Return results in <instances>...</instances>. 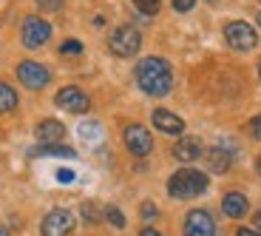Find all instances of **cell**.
<instances>
[{"label":"cell","instance_id":"6da1fadb","mask_svg":"<svg viewBox=\"0 0 261 236\" xmlns=\"http://www.w3.org/2000/svg\"><path fill=\"white\" fill-rule=\"evenodd\" d=\"M137 83L150 97H165L173 85V74L162 57H145L137 63Z\"/></svg>","mask_w":261,"mask_h":236},{"label":"cell","instance_id":"7a4b0ae2","mask_svg":"<svg viewBox=\"0 0 261 236\" xmlns=\"http://www.w3.org/2000/svg\"><path fill=\"white\" fill-rule=\"evenodd\" d=\"M207 191V174L196 168H182L168 179V194L173 199H190Z\"/></svg>","mask_w":261,"mask_h":236},{"label":"cell","instance_id":"3957f363","mask_svg":"<svg viewBox=\"0 0 261 236\" xmlns=\"http://www.w3.org/2000/svg\"><path fill=\"white\" fill-rule=\"evenodd\" d=\"M142 46V34L137 32L134 26H119L114 29L111 40H108V49H111L117 57H134Z\"/></svg>","mask_w":261,"mask_h":236},{"label":"cell","instance_id":"277c9868","mask_svg":"<svg viewBox=\"0 0 261 236\" xmlns=\"http://www.w3.org/2000/svg\"><path fill=\"white\" fill-rule=\"evenodd\" d=\"M224 37H227V43L236 52H250V49H255V43H258L255 29L250 26V23H244V20L227 23V26H224Z\"/></svg>","mask_w":261,"mask_h":236},{"label":"cell","instance_id":"5b68a950","mask_svg":"<svg viewBox=\"0 0 261 236\" xmlns=\"http://www.w3.org/2000/svg\"><path fill=\"white\" fill-rule=\"evenodd\" d=\"M71 230H74V217H71V210H65V208L48 210L43 225H40L43 236H68Z\"/></svg>","mask_w":261,"mask_h":236},{"label":"cell","instance_id":"8992f818","mask_svg":"<svg viewBox=\"0 0 261 236\" xmlns=\"http://www.w3.org/2000/svg\"><path fill=\"white\" fill-rule=\"evenodd\" d=\"M48 37H51V26H48L43 17H37V14H32V17H26V23H23V46L26 49H40L46 46Z\"/></svg>","mask_w":261,"mask_h":236},{"label":"cell","instance_id":"52a82bcc","mask_svg":"<svg viewBox=\"0 0 261 236\" xmlns=\"http://www.w3.org/2000/svg\"><path fill=\"white\" fill-rule=\"evenodd\" d=\"M125 145H128V151L134 154V157H148L150 151H153V139H150L148 128H142V125H128L125 128Z\"/></svg>","mask_w":261,"mask_h":236},{"label":"cell","instance_id":"ba28073f","mask_svg":"<svg viewBox=\"0 0 261 236\" xmlns=\"http://www.w3.org/2000/svg\"><path fill=\"white\" fill-rule=\"evenodd\" d=\"M17 77L26 88H34V91H37V88H43V85L51 80V74H48L46 66H40V63H34V60H26V63L17 66Z\"/></svg>","mask_w":261,"mask_h":236},{"label":"cell","instance_id":"9c48e42d","mask_svg":"<svg viewBox=\"0 0 261 236\" xmlns=\"http://www.w3.org/2000/svg\"><path fill=\"white\" fill-rule=\"evenodd\" d=\"M57 105L65 108V111H71V114H85L88 108H91V100H88L85 91L68 85V88H60L57 91Z\"/></svg>","mask_w":261,"mask_h":236},{"label":"cell","instance_id":"30bf717a","mask_svg":"<svg viewBox=\"0 0 261 236\" xmlns=\"http://www.w3.org/2000/svg\"><path fill=\"white\" fill-rule=\"evenodd\" d=\"M185 236H216V222L207 210H190L185 217Z\"/></svg>","mask_w":261,"mask_h":236},{"label":"cell","instance_id":"8fae6325","mask_svg":"<svg viewBox=\"0 0 261 236\" xmlns=\"http://www.w3.org/2000/svg\"><path fill=\"white\" fill-rule=\"evenodd\" d=\"M153 125H156L162 134H182L185 131V123H182V117H176V114H170V111H165V108H156L153 111Z\"/></svg>","mask_w":261,"mask_h":236},{"label":"cell","instance_id":"7c38bea8","mask_svg":"<svg viewBox=\"0 0 261 236\" xmlns=\"http://www.w3.org/2000/svg\"><path fill=\"white\" fill-rule=\"evenodd\" d=\"M173 157H176L179 162H196V159L202 157V143H199L196 137L179 139V143L173 145Z\"/></svg>","mask_w":261,"mask_h":236},{"label":"cell","instance_id":"4fadbf2b","mask_svg":"<svg viewBox=\"0 0 261 236\" xmlns=\"http://www.w3.org/2000/svg\"><path fill=\"white\" fill-rule=\"evenodd\" d=\"M63 137H65V128H63V123H57V120H43V123L37 125V139L40 143H60Z\"/></svg>","mask_w":261,"mask_h":236},{"label":"cell","instance_id":"5bb4252c","mask_svg":"<svg viewBox=\"0 0 261 236\" xmlns=\"http://www.w3.org/2000/svg\"><path fill=\"white\" fill-rule=\"evenodd\" d=\"M222 210L227 214L230 219H239V217H244L247 214V199H244V194H227V197L222 199Z\"/></svg>","mask_w":261,"mask_h":236},{"label":"cell","instance_id":"9a60e30c","mask_svg":"<svg viewBox=\"0 0 261 236\" xmlns=\"http://www.w3.org/2000/svg\"><path fill=\"white\" fill-rule=\"evenodd\" d=\"M34 157H68V159H74L77 157V151H71L68 145H57V143H43L40 148H34Z\"/></svg>","mask_w":261,"mask_h":236},{"label":"cell","instance_id":"2e32d148","mask_svg":"<svg viewBox=\"0 0 261 236\" xmlns=\"http://www.w3.org/2000/svg\"><path fill=\"white\" fill-rule=\"evenodd\" d=\"M207 165L213 174H224V171L230 168V154L224 151V148H210L207 151Z\"/></svg>","mask_w":261,"mask_h":236},{"label":"cell","instance_id":"e0dca14e","mask_svg":"<svg viewBox=\"0 0 261 236\" xmlns=\"http://www.w3.org/2000/svg\"><path fill=\"white\" fill-rule=\"evenodd\" d=\"M14 105H17V91H14L12 85L0 83V114L14 111Z\"/></svg>","mask_w":261,"mask_h":236},{"label":"cell","instance_id":"ac0fdd59","mask_svg":"<svg viewBox=\"0 0 261 236\" xmlns=\"http://www.w3.org/2000/svg\"><path fill=\"white\" fill-rule=\"evenodd\" d=\"M134 6H137L142 14H148V17H153V14L159 12V6H162V0H134Z\"/></svg>","mask_w":261,"mask_h":236},{"label":"cell","instance_id":"d6986e66","mask_svg":"<svg viewBox=\"0 0 261 236\" xmlns=\"http://www.w3.org/2000/svg\"><path fill=\"white\" fill-rule=\"evenodd\" d=\"M105 219H108L114 228H125V217H122V210L119 208H108L105 210Z\"/></svg>","mask_w":261,"mask_h":236},{"label":"cell","instance_id":"ffe728a7","mask_svg":"<svg viewBox=\"0 0 261 236\" xmlns=\"http://www.w3.org/2000/svg\"><path fill=\"white\" fill-rule=\"evenodd\" d=\"M139 214H142V219H145V222H153L159 210H156V205H153V202H145L142 208H139Z\"/></svg>","mask_w":261,"mask_h":236},{"label":"cell","instance_id":"44dd1931","mask_svg":"<svg viewBox=\"0 0 261 236\" xmlns=\"http://www.w3.org/2000/svg\"><path fill=\"white\" fill-rule=\"evenodd\" d=\"M40 9H46V12H60L63 9V0H37Z\"/></svg>","mask_w":261,"mask_h":236},{"label":"cell","instance_id":"7402d4cb","mask_svg":"<svg viewBox=\"0 0 261 236\" xmlns=\"http://www.w3.org/2000/svg\"><path fill=\"white\" fill-rule=\"evenodd\" d=\"M83 217H85V222H97V219H99V210L94 208V205L85 202V205H83Z\"/></svg>","mask_w":261,"mask_h":236},{"label":"cell","instance_id":"603a6c76","mask_svg":"<svg viewBox=\"0 0 261 236\" xmlns=\"http://www.w3.org/2000/svg\"><path fill=\"white\" fill-rule=\"evenodd\" d=\"M60 52H63V54H80V52H83V46H80L77 40H68V43L60 46Z\"/></svg>","mask_w":261,"mask_h":236},{"label":"cell","instance_id":"cb8c5ba5","mask_svg":"<svg viewBox=\"0 0 261 236\" xmlns=\"http://www.w3.org/2000/svg\"><path fill=\"white\" fill-rule=\"evenodd\" d=\"M97 128H99L97 123H85V125H83V131H80V134H83L85 139H94V137H97Z\"/></svg>","mask_w":261,"mask_h":236},{"label":"cell","instance_id":"d4e9b609","mask_svg":"<svg viewBox=\"0 0 261 236\" xmlns=\"http://www.w3.org/2000/svg\"><path fill=\"white\" fill-rule=\"evenodd\" d=\"M196 6V0H173V9L176 12H190Z\"/></svg>","mask_w":261,"mask_h":236},{"label":"cell","instance_id":"484cf974","mask_svg":"<svg viewBox=\"0 0 261 236\" xmlns=\"http://www.w3.org/2000/svg\"><path fill=\"white\" fill-rule=\"evenodd\" d=\"M250 134H253L255 139H261V114L250 120Z\"/></svg>","mask_w":261,"mask_h":236},{"label":"cell","instance_id":"4316f807","mask_svg":"<svg viewBox=\"0 0 261 236\" xmlns=\"http://www.w3.org/2000/svg\"><path fill=\"white\" fill-rule=\"evenodd\" d=\"M57 179H60V182H71L74 174H71V171H65V168H60V171H57Z\"/></svg>","mask_w":261,"mask_h":236},{"label":"cell","instance_id":"83f0119b","mask_svg":"<svg viewBox=\"0 0 261 236\" xmlns=\"http://www.w3.org/2000/svg\"><path fill=\"white\" fill-rule=\"evenodd\" d=\"M236 236H261V233H255V230H250V228H239Z\"/></svg>","mask_w":261,"mask_h":236},{"label":"cell","instance_id":"f1b7e54d","mask_svg":"<svg viewBox=\"0 0 261 236\" xmlns=\"http://www.w3.org/2000/svg\"><path fill=\"white\" fill-rule=\"evenodd\" d=\"M139 236H162V233H159V230H153V228H142V233H139Z\"/></svg>","mask_w":261,"mask_h":236},{"label":"cell","instance_id":"f546056e","mask_svg":"<svg viewBox=\"0 0 261 236\" xmlns=\"http://www.w3.org/2000/svg\"><path fill=\"white\" fill-rule=\"evenodd\" d=\"M255 228H261V210L255 214Z\"/></svg>","mask_w":261,"mask_h":236},{"label":"cell","instance_id":"4dcf8cb0","mask_svg":"<svg viewBox=\"0 0 261 236\" xmlns=\"http://www.w3.org/2000/svg\"><path fill=\"white\" fill-rule=\"evenodd\" d=\"M0 236H9V230H6V228H3V225H0Z\"/></svg>","mask_w":261,"mask_h":236},{"label":"cell","instance_id":"1f68e13d","mask_svg":"<svg viewBox=\"0 0 261 236\" xmlns=\"http://www.w3.org/2000/svg\"><path fill=\"white\" fill-rule=\"evenodd\" d=\"M255 171H258V174H261V157H258V162H255Z\"/></svg>","mask_w":261,"mask_h":236},{"label":"cell","instance_id":"d6a6232c","mask_svg":"<svg viewBox=\"0 0 261 236\" xmlns=\"http://www.w3.org/2000/svg\"><path fill=\"white\" fill-rule=\"evenodd\" d=\"M207 3H219V0H207Z\"/></svg>","mask_w":261,"mask_h":236},{"label":"cell","instance_id":"836d02e7","mask_svg":"<svg viewBox=\"0 0 261 236\" xmlns=\"http://www.w3.org/2000/svg\"><path fill=\"white\" fill-rule=\"evenodd\" d=\"M258 26H261V14H258Z\"/></svg>","mask_w":261,"mask_h":236}]
</instances>
